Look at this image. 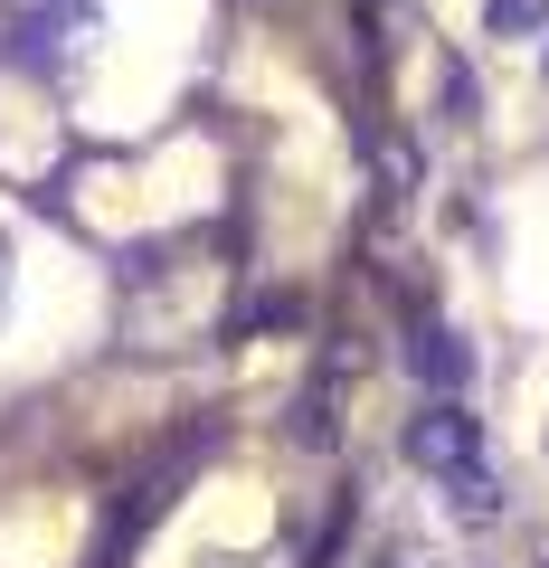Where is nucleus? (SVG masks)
Wrapping results in <instances>:
<instances>
[{
	"label": "nucleus",
	"mask_w": 549,
	"mask_h": 568,
	"mask_svg": "<svg viewBox=\"0 0 549 568\" xmlns=\"http://www.w3.org/2000/svg\"><path fill=\"white\" fill-rule=\"evenodd\" d=\"M407 455L436 474V484L455 493V511L465 521H492V465H484V417H465L455 398L417 407V426H407Z\"/></svg>",
	"instance_id": "obj_1"
},
{
	"label": "nucleus",
	"mask_w": 549,
	"mask_h": 568,
	"mask_svg": "<svg viewBox=\"0 0 549 568\" xmlns=\"http://www.w3.org/2000/svg\"><path fill=\"white\" fill-rule=\"evenodd\" d=\"M407 369H417L427 388H465V379H474V351H465V332L417 323V342H407Z\"/></svg>",
	"instance_id": "obj_2"
},
{
	"label": "nucleus",
	"mask_w": 549,
	"mask_h": 568,
	"mask_svg": "<svg viewBox=\"0 0 549 568\" xmlns=\"http://www.w3.org/2000/svg\"><path fill=\"white\" fill-rule=\"evenodd\" d=\"M549 20V0H492V29H502V39H511V29H540Z\"/></svg>",
	"instance_id": "obj_3"
},
{
	"label": "nucleus",
	"mask_w": 549,
	"mask_h": 568,
	"mask_svg": "<svg viewBox=\"0 0 549 568\" xmlns=\"http://www.w3.org/2000/svg\"><path fill=\"white\" fill-rule=\"evenodd\" d=\"M0 294H10V275H0Z\"/></svg>",
	"instance_id": "obj_4"
}]
</instances>
